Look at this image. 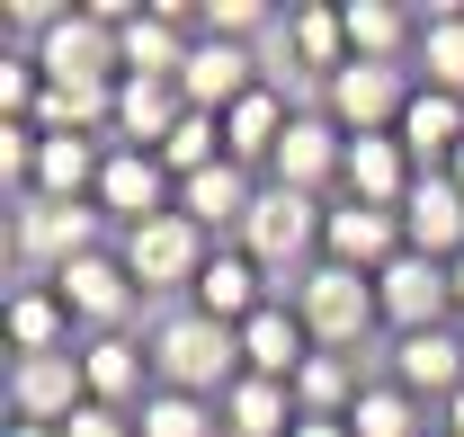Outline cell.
Listing matches in <instances>:
<instances>
[{"label": "cell", "instance_id": "6da1fadb", "mask_svg": "<svg viewBox=\"0 0 464 437\" xmlns=\"http://www.w3.org/2000/svg\"><path fill=\"white\" fill-rule=\"evenodd\" d=\"M143 339H152V375H161V393L224 402L232 384L250 375V366H241V330L215 322V313H197V304H170V313L143 330Z\"/></svg>", "mask_w": 464, "mask_h": 437}, {"label": "cell", "instance_id": "7a4b0ae2", "mask_svg": "<svg viewBox=\"0 0 464 437\" xmlns=\"http://www.w3.org/2000/svg\"><path fill=\"white\" fill-rule=\"evenodd\" d=\"M322 232H331V197H295V188H259V206H250V223H241V250L268 268V286H277V304H295V286L322 268Z\"/></svg>", "mask_w": 464, "mask_h": 437}, {"label": "cell", "instance_id": "3957f363", "mask_svg": "<svg viewBox=\"0 0 464 437\" xmlns=\"http://www.w3.org/2000/svg\"><path fill=\"white\" fill-rule=\"evenodd\" d=\"M295 313L313 330V348H340V357H375L384 366V295H375V277L322 259V268L295 286Z\"/></svg>", "mask_w": 464, "mask_h": 437}, {"label": "cell", "instance_id": "277c9868", "mask_svg": "<svg viewBox=\"0 0 464 437\" xmlns=\"http://www.w3.org/2000/svg\"><path fill=\"white\" fill-rule=\"evenodd\" d=\"M108 250V215L99 206H63V197H18L9 206V259H18V286H54L72 259Z\"/></svg>", "mask_w": 464, "mask_h": 437}, {"label": "cell", "instance_id": "5b68a950", "mask_svg": "<svg viewBox=\"0 0 464 437\" xmlns=\"http://www.w3.org/2000/svg\"><path fill=\"white\" fill-rule=\"evenodd\" d=\"M215 250H224V241H215V232H197L179 206H170V215H152V223H134V232H116V259H125V277L143 286V304H152V295L188 304Z\"/></svg>", "mask_w": 464, "mask_h": 437}, {"label": "cell", "instance_id": "8992f818", "mask_svg": "<svg viewBox=\"0 0 464 437\" xmlns=\"http://www.w3.org/2000/svg\"><path fill=\"white\" fill-rule=\"evenodd\" d=\"M411 99H420V72L411 63H357L348 54L331 72V90H322V116L340 125V134H402Z\"/></svg>", "mask_w": 464, "mask_h": 437}, {"label": "cell", "instance_id": "52a82bcc", "mask_svg": "<svg viewBox=\"0 0 464 437\" xmlns=\"http://www.w3.org/2000/svg\"><path fill=\"white\" fill-rule=\"evenodd\" d=\"M54 295L72 304L81 339H116V330H134V313H143V286L125 277V259H116V250H90V259H72V268L54 277Z\"/></svg>", "mask_w": 464, "mask_h": 437}, {"label": "cell", "instance_id": "ba28073f", "mask_svg": "<svg viewBox=\"0 0 464 437\" xmlns=\"http://www.w3.org/2000/svg\"><path fill=\"white\" fill-rule=\"evenodd\" d=\"M375 295H384V339L464 322V313H456V268H447V259H420V250H402L393 268L375 277Z\"/></svg>", "mask_w": 464, "mask_h": 437}, {"label": "cell", "instance_id": "9c48e42d", "mask_svg": "<svg viewBox=\"0 0 464 437\" xmlns=\"http://www.w3.org/2000/svg\"><path fill=\"white\" fill-rule=\"evenodd\" d=\"M81 411H90L81 348H63V357H9V420H27V429H72Z\"/></svg>", "mask_w": 464, "mask_h": 437}, {"label": "cell", "instance_id": "30bf717a", "mask_svg": "<svg viewBox=\"0 0 464 437\" xmlns=\"http://www.w3.org/2000/svg\"><path fill=\"white\" fill-rule=\"evenodd\" d=\"M384 384H402V393H420L429 411H447L464 393V322L447 330H411V339H384V366H375Z\"/></svg>", "mask_w": 464, "mask_h": 437}, {"label": "cell", "instance_id": "8fae6325", "mask_svg": "<svg viewBox=\"0 0 464 437\" xmlns=\"http://www.w3.org/2000/svg\"><path fill=\"white\" fill-rule=\"evenodd\" d=\"M250 90H268V72H259V45H224V36H197V45H188L179 99H188L197 116H232Z\"/></svg>", "mask_w": 464, "mask_h": 437}, {"label": "cell", "instance_id": "7c38bea8", "mask_svg": "<svg viewBox=\"0 0 464 437\" xmlns=\"http://www.w3.org/2000/svg\"><path fill=\"white\" fill-rule=\"evenodd\" d=\"M340 170H348V134L322 108H295V125H286V143H277V161H268V179L295 188V197H340Z\"/></svg>", "mask_w": 464, "mask_h": 437}, {"label": "cell", "instance_id": "4fadbf2b", "mask_svg": "<svg viewBox=\"0 0 464 437\" xmlns=\"http://www.w3.org/2000/svg\"><path fill=\"white\" fill-rule=\"evenodd\" d=\"M402 215H384V206H357V197H331V232H322V259L331 268H357V277H384L402 259Z\"/></svg>", "mask_w": 464, "mask_h": 437}, {"label": "cell", "instance_id": "5bb4252c", "mask_svg": "<svg viewBox=\"0 0 464 437\" xmlns=\"http://www.w3.org/2000/svg\"><path fill=\"white\" fill-rule=\"evenodd\" d=\"M81 375H90V402L108 411H143L161 375H152V339L143 330H116V339H81Z\"/></svg>", "mask_w": 464, "mask_h": 437}, {"label": "cell", "instance_id": "9a60e30c", "mask_svg": "<svg viewBox=\"0 0 464 437\" xmlns=\"http://www.w3.org/2000/svg\"><path fill=\"white\" fill-rule=\"evenodd\" d=\"M420 188V161L402 152V134H348V170H340V197L357 206H384L402 215V197Z\"/></svg>", "mask_w": 464, "mask_h": 437}, {"label": "cell", "instance_id": "2e32d148", "mask_svg": "<svg viewBox=\"0 0 464 437\" xmlns=\"http://www.w3.org/2000/svg\"><path fill=\"white\" fill-rule=\"evenodd\" d=\"M188 304L241 330L250 313H268V304H277V286H268V268H259V259H250L241 241H224V250L206 259V277H197V295H188Z\"/></svg>", "mask_w": 464, "mask_h": 437}, {"label": "cell", "instance_id": "e0dca14e", "mask_svg": "<svg viewBox=\"0 0 464 437\" xmlns=\"http://www.w3.org/2000/svg\"><path fill=\"white\" fill-rule=\"evenodd\" d=\"M259 170H241V161H215L206 179H188L179 188V215L197 223V232H215V241H241V223H250V206H259Z\"/></svg>", "mask_w": 464, "mask_h": 437}, {"label": "cell", "instance_id": "ac0fdd59", "mask_svg": "<svg viewBox=\"0 0 464 437\" xmlns=\"http://www.w3.org/2000/svg\"><path fill=\"white\" fill-rule=\"evenodd\" d=\"M402 241L420 250V259H447V268L464 259V188L447 179V170H429V179L402 197Z\"/></svg>", "mask_w": 464, "mask_h": 437}, {"label": "cell", "instance_id": "d6986e66", "mask_svg": "<svg viewBox=\"0 0 464 437\" xmlns=\"http://www.w3.org/2000/svg\"><path fill=\"white\" fill-rule=\"evenodd\" d=\"M179 116H188L179 81H116V116H108V143H116V152H161V143L179 134Z\"/></svg>", "mask_w": 464, "mask_h": 437}, {"label": "cell", "instance_id": "ffe728a7", "mask_svg": "<svg viewBox=\"0 0 464 437\" xmlns=\"http://www.w3.org/2000/svg\"><path fill=\"white\" fill-rule=\"evenodd\" d=\"M241 366L268 375V384H295L304 366H313V330H304V313H295V304L250 313V322H241Z\"/></svg>", "mask_w": 464, "mask_h": 437}, {"label": "cell", "instance_id": "44dd1931", "mask_svg": "<svg viewBox=\"0 0 464 437\" xmlns=\"http://www.w3.org/2000/svg\"><path fill=\"white\" fill-rule=\"evenodd\" d=\"M340 18H348V54L357 63H411L420 27H429V9H393V0H340Z\"/></svg>", "mask_w": 464, "mask_h": 437}, {"label": "cell", "instance_id": "7402d4cb", "mask_svg": "<svg viewBox=\"0 0 464 437\" xmlns=\"http://www.w3.org/2000/svg\"><path fill=\"white\" fill-rule=\"evenodd\" d=\"M215 411H224V437H295V429H304L295 384H268V375H241Z\"/></svg>", "mask_w": 464, "mask_h": 437}, {"label": "cell", "instance_id": "603a6c76", "mask_svg": "<svg viewBox=\"0 0 464 437\" xmlns=\"http://www.w3.org/2000/svg\"><path fill=\"white\" fill-rule=\"evenodd\" d=\"M9 348H18V357H63V348H81V322H72V304H63L54 286H18V295H9Z\"/></svg>", "mask_w": 464, "mask_h": 437}, {"label": "cell", "instance_id": "cb8c5ba5", "mask_svg": "<svg viewBox=\"0 0 464 437\" xmlns=\"http://www.w3.org/2000/svg\"><path fill=\"white\" fill-rule=\"evenodd\" d=\"M402 152L420 161V179H429V170H456V152H464V99L420 90L411 116H402Z\"/></svg>", "mask_w": 464, "mask_h": 437}, {"label": "cell", "instance_id": "d4e9b609", "mask_svg": "<svg viewBox=\"0 0 464 437\" xmlns=\"http://www.w3.org/2000/svg\"><path fill=\"white\" fill-rule=\"evenodd\" d=\"M286 125H295V99H277V90H250V99H241V108L224 116V143H232V161L268 179L277 143H286Z\"/></svg>", "mask_w": 464, "mask_h": 437}, {"label": "cell", "instance_id": "484cf974", "mask_svg": "<svg viewBox=\"0 0 464 437\" xmlns=\"http://www.w3.org/2000/svg\"><path fill=\"white\" fill-rule=\"evenodd\" d=\"M366 384H375V375H366V357H340V348H313V366L295 375V402H304V420H348Z\"/></svg>", "mask_w": 464, "mask_h": 437}, {"label": "cell", "instance_id": "4316f807", "mask_svg": "<svg viewBox=\"0 0 464 437\" xmlns=\"http://www.w3.org/2000/svg\"><path fill=\"white\" fill-rule=\"evenodd\" d=\"M348 437H438V411H429L420 393L375 375L366 393H357V411H348Z\"/></svg>", "mask_w": 464, "mask_h": 437}, {"label": "cell", "instance_id": "83f0119b", "mask_svg": "<svg viewBox=\"0 0 464 437\" xmlns=\"http://www.w3.org/2000/svg\"><path fill=\"white\" fill-rule=\"evenodd\" d=\"M411 72H420V90H447V99H464V9H429Z\"/></svg>", "mask_w": 464, "mask_h": 437}, {"label": "cell", "instance_id": "f1b7e54d", "mask_svg": "<svg viewBox=\"0 0 464 437\" xmlns=\"http://www.w3.org/2000/svg\"><path fill=\"white\" fill-rule=\"evenodd\" d=\"M134 429L143 437H224V411L197 402V393H152V402L134 411Z\"/></svg>", "mask_w": 464, "mask_h": 437}, {"label": "cell", "instance_id": "f546056e", "mask_svg": "<svg viewBox=\"0 0 464 437\" xmlns=\"http://www.w3.org/2000/svg\"><path fill=\"white\" fill-rule=\"evenodd\" d=\"M63 437H143V429H134V411H108V402H90V411H81Z\"/></svg>", "mask_w": 464, "mask_h": 437}, {"label": "cell", "instance_id": "4dcf8cb0", "mask_svg": "<svg viewBox=\"0 0 464 437\" xmlns=\"http://www.w3.org/2000/svg\"><path fill=\"white\" fill-rule=\"evenodd\" d=\"M438 429H447V437H464V393L447 402V411H438Z\"/></svg>", "mask_w": 464, "mask_h": 437}, {"label": "cell", "instance_id": "1f68e13d", "mask_svg": "<svg viewBox=\"0 0 464 437\" xmlns=\"http://www.w3.org/2000/svg\"><path fill=\"white\" fill-rule=\"evenodd\" d=\"M295 437H348V420H304Z\"/></svg>", "mask_w": 464, "mask_h": 437}, {"label": "cell", "instance_id": "d6a6232c", "mask_svg": "<svg viewBox=\"0 0 464 437\" xmlns=\"http://www.w3.org/2000/svg\"><path fill=\"white\" fill-rule=\"evenodd\" d=\"M9 437H63V429H27V420H9Z\"/></svg>", "mask_w": 464, "mask_h": 437}, {"label": "cell", "instance_id": "836d02e7", "mask_svg": "<svg viewBox=\"0 0 464 437\" xmlns=\"http://www.w3.org/2000/svg\"><path fill=\"white\" fill-rule=\"evenodd\" d=\"M456 313H464V259H456Z\"/></svg>", "mask_w": 464, "mask_h": 437}, {"label": "cell", "instance_id": "e575fe53", "mask_svg": "<svg viewBox=\"0 0 464 437\" xmlns=\"http://www.w3.org/2000/svg\"><path fill=\"white\" fill-rule=\"evenodd\" d=\"M438 437H447V429H438Z\"/></svg>", "mask_w": 464, "mask_h": 437}]
</instances>
